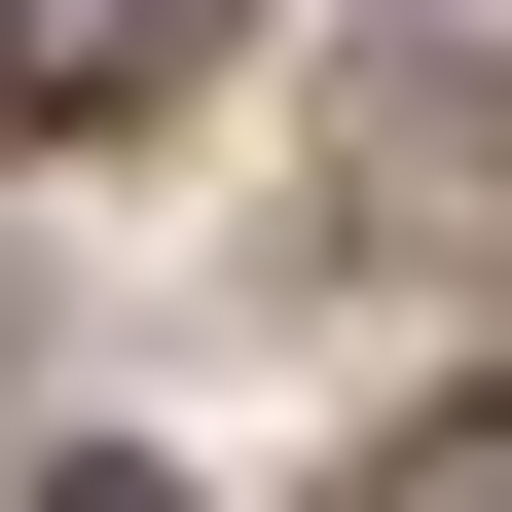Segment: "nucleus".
I'll return each instance as SVG.
<instances>
[{
  "label": "nucleus",
  "mask_w": 512,
  "mask_h": 512,
  "mask_svg": "<svg viewBox=\"0 0 512 512\" xmlns=\"http://www.w3.org/2000/svg\"><path fill=\"white\" fill-rule=\"evenodd\" d=\"M37 512H183V476H37Z\"/></svg>",
  "instance_id": "nucleus-3"
},
{
  "label": "nucleus",
  "mask_w": 512,
  "mask_h": 512,
  "mask_svg": "<svg viewBox=\"0 0 512 512\" xmlns=\"http://www.w3.org/2000/svg\"><path fill=\"white\" fill-rule=\"evenodd\" d=\"M183 37H220V0H0V110H37V147H74V110H147Z\"/></svg>",
  "instance_id": "nucleus-1"
},
{
  "label": "nucleus",
  "mask_w": 512,
  "mask_h": 512,
  "mask_svg": "<svg viewBox=\"0 0 512 512\" xmlns=\"http://www.w3.org/2000/svg\"><path fill=\"white\" fill-rule=\"evenodd\" d=\"M366 512H512V403H403V439H366Z\"/></svg>",
  "instance_id": "nucleus-2"
}]
</instances>
